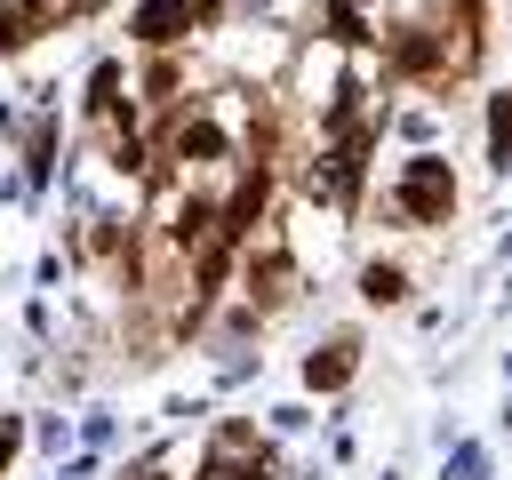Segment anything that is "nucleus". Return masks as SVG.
Instances as JSON below:
<instances>
[{"mask_svg": "<svg viewBox=\"0 0 512 480\" xmlns=\"http://www.w3.org/2000/svg\"><path fill=\"white\" fill-rule=\"evenodd\" d=\"M400 208H408V224H440V216L456 208L448 160H408V176H400Z\"/></svg>", "mask_w": 512, "mask_h": 480, "instance_id": "1", "label": "nucleus"}, {"mask_svg": "<svg viewBox=\"0 0 512 480\" xmlns=\"http://www.w3.org/2000/svg\"><path fill=\"white\" fill-rule=\"evenodd\" d=\"M184 24H192V0H152V8L136 16V32H144L152 48H168V40L184 32Z\"/></svg>", "mask_w": 512, "mask_h": 480, "instance_id": "2", "label": "nucleus"}, {"mask_svg": "<svg viewBox=\"0 0 512 480\" xmlns=\"http://www.w3.org/2000/svg\"><path fill=\"white\" fill-rule=\"evenodd\" d=\"M304 376H312V384H344V376H352V336H336L328 352H312V368H304Z\"/></svg>", "mask_w": 512, "mask_h": 480, "instance_id": "3", "label": "nucleus"}, {"mask_svg": "<svg viewBox=\"0 0 512 480\" xmlns=\"http://www.w3.org/2000/svg\"><path fill=\"white\" fill-rule=\"evenodd\" d=\"M360 288H368V304H400V296H408V272H400V264H368Z\"/></svg>", "mask_w": 512, "mask_h": 480, "instance_id": "4", "label": "nucleus"}, {"mask_svg": "<svg viewBox=\"0 0 512 480\" xmlns=\"http://www.w3.org/2000/svg\"><path fill=\"white\" fill-rule=\"evenodd\" d=\"M32 32H40V24H32V16H24V8H0V48H24V40H32Z\"/></svg>", "mask_w": 512, "mask_h": 480, "instance_id": "5", "label": "nucleus"}, {"mask_svg": "<svg viewBox=\"0 0 512 480\" xmlns=\"http://www.w3.org/2000/svg\"><path fill=\"white\" fill-rule=\"evenodd\" d=\"M8 448H16V424H0V456H8Z\"/></svg>", "mask_w": 512, "mask_h": 480, "instance_id": "6", "label": "nucleus"}]
</instances>
